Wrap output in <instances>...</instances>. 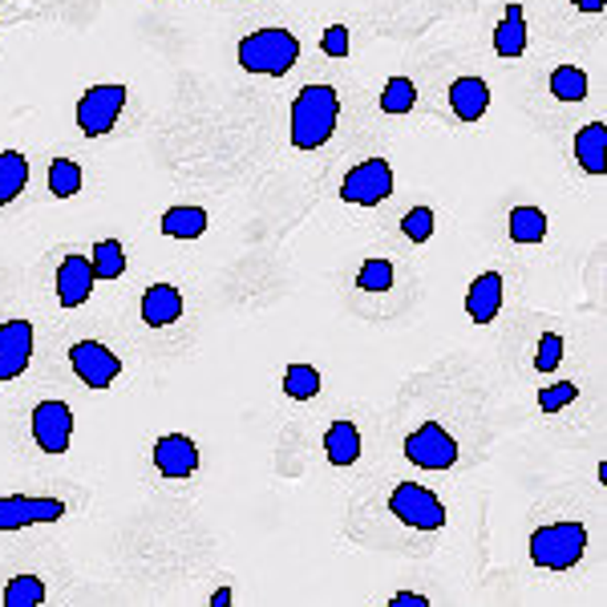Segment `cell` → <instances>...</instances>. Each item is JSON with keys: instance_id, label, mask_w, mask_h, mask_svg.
Instances as JSON below:
<instances>
[{"instance_id": "1", "label": "cell", "mask_w": 607, "mask_h": 607, "mask_svg": "<svg viewBox=\"0 0 607 607\" xmlns=\"http://www.w3.org/2000/svg\"><path fill=\"white\" fill-rule=\"evenodd\" d=\"M340 97L332 85H304L292 102V146L296 151H320L337 134Z\"/></svg>"}, {"instance_id": "30", "label": "cell", "mask_w": 607, "mask_h": 607, "mask_svg": "<svg viewBox=\"0 0 607 607\" xmlns=\"http://www.w3.org/2000/svg\"><path fill=\"white\" fill-rule=\"evenodd\" d=\"M401 232H405L409 244H425V239L433 235V210L430 207H413L405 219H401Z\"/></svg>"}, {"instance_id": "31", "label": "cell", "mask_w": 607, "mask_h": 607, "mask_svg": "<svg viewBox=\"0 0 607 607\" xmlns=\"http://www.w3.org/2000/svg\"><path fill=\"white\" fill-rule=\"evenodd\" d=\"M575 398H579L575 381H559V385L551 389H538V409H543V413H559V409H567Z\"/></svg>"}, {"instance_id": "33", "label": "cell", "mask_w": 607, "mask_h": 607, "mask_svg": "<svg viewBox=\"0 0 607 607\" xmlns=\"http://www.w3.org/2000/svg\"><path fill=\"white\" fill-rule=\"evenodd\" d=\"M320 49H325V58H349V29L332 24L325 33V41H320Z\"/></svg>"}, {"instance_id": "11", "label": "cell", "mask_w": 607, "mask_h": 607, "mask_svg": "<svg viewBox=\"0 0 607 607\" xmlns=\"http://www.w3.org/2000/svg\"><path fill=\"white\" fill-rule=\"evenodd\" d=\"M33 361V325L29 320H9L0 325V385L17 381Z\"/></svg>"}, {"instance_id": "10", "label": "cell", "mask_w": 607, "mask_h": 607, "mask_svg": "<svg viewBox=\"0 0 607 607\" xmlns=\"http://www.w3.org/2000/svg\"><path fill=\"white\" fill-rule=\"evenodd\" d=\"M58 518H65L61 498H29V494L0 498V531H21L33 523H58Z\"/></svg>"}, {"instance_id": "24", "label": "cell", "mask_w": 607, "mask_h": 607, "mask_svg": "<svg viewBox=\"0 0 607 607\" xmlns=\"http://www.w3.org/2000/svg\"><path fill=\"white\" fill-rule=\"evenodd\" d=\"M551 94L559 102H584L587 97V73L579 65H559L551 70Z\"/></svg>"}, {"instance_id": "36", "label": "cell", "mask_w": 607, "mask_h": 607, "mask_svg": "<svg viewBox=\"0 0 607 607\" xmlns=\"http://www.w3.org/2000/svg\"><path fill=\"white\" fill-rule=\"evenodd\" d=\"M232 587H219V591H215V596H210V607H227V604H232Z\"/></svg>"}, {"instance_id": "23", "label": "cell", "mask_w": 607, "mask_h": 607, "mask_svg": "<svg viewBox=\"0 0 607 607\" xmlns=\"http://www.w3.org/2000/svg\"><path fill=\"white\" fill-rule=\"evenodd\" d=\"M82 166L73 163V158H53L49 163V195H58V199H73L78 191H82Z\"/></svg>"}, {"instance_id": "20", "label": "cell", "mask_w": 607, "mask_h": 607, "mask_svg": "<svg viewBox=\"0 0 607 607\" xmlns=\"http://www.w3.org/2000/svg\"><path fill=\"white\" fill-rule=\"evenodd\" d=\"M29 183V163L21 151H0V207H9Z\"/></svg>"}, {"instance_id": "6", "label": "cell", "mask_w": 607, "mask_h": 607, "mask_svg": "<svg viewBox=\"0 0 607 607\" xmlns=\"http://www.w3.org/2000/svg\"><path fill=\"white\" fill-rule=\"evenodd\" d=\"M393 195V166L385 158H369V163H357L340 183V199L357 203V207H377Z\"/></svg>"}, {"instance_id": "22", "label": "cell", "mask_w": 607, "mask_h": 607, "mask_svg": "<svg viewBox=\"0 0 607 607\" xmlns=\"http://www.w3.org/2000/svg\"><path fill=\"white\" fill-rule=\"evenodd\" d=\"M511 239L514 244H543L547 239V215L538 207H514L511 210Z\"/></svg>"}, {"instance_id": "16", "label": "cell", "mask_w": 607, "mask_h": 607, "mask_svg": "<svg viewBox=\"0 0 607 607\" xmlns=\"http://www.w3.org/2000/svg\"><path fill=\"white\" fill-rule=\"evenodd\" d=\"M450 105H454V114L462 122H479L486 114V105H491V85L482 78H457L450 85Z\"/></svg>"}, {"instance_id": "27", "label": "cell", "mask_w": 607, "mask_h": 607, "mask_svg": "<svg viewBox=\"0 0 607 607\" xmlns=\"http://www.w3.org/2000/svg\"><path fill=\"white\" fill-rule=\"evenodd\" d=\"M284 393L292 401H312L320 393V373H316L312 364H292L284 373Z\"/></svg>"}, {"instance_id": "15", "label": "cell", "mask_w": 607, "mask_h": 607, "mask_svg": "<svg viewBox=\"0 0 607 607\" xmlns=\"http://www.w3.org/2000/svg\"><path fill=\"white\" fill-rule=\"evenodd\" d=\"M178 316H183V296H178V288H171V284H154V288L142 292V320L151 328L175 325Z\"/></svg>"}, {"instance_id": "8", "label": "cell", "mask_w": 607, "mask_h": 607, "mask_svg": "<svg viewBox=\"0 0 607 607\" xmlns=\"http://www.w3.org/2000/svg\"><path fill=\"white\" fill-rule=\"evenodd\" d=\"M70 364L85 389H110L122 377V361L97 340H78L70 349Z\"/></svg>"}, {"instance_id": "25", "label": "cell", "mask_w": 607, "mask_h": 607, "mask_svg": "<svg viewBox=\"0 0 607 607\" xmlns=\"http://www.w3.org/2000/svg\"><path fill=\"white\" fill-rule=\"evenodd\" d=\"M90 264H94L97 280H117V276L126 271V251H122V244H117V239H102V244L94 247Z\"/></svg>"}, {"instance_id": "32", "label": "cell", "mask_w": 607, "mask_h": 607, "mask_svg": "<svg viewBox=\"0 0 607 607\" xmlns=\"http://www.w3.org/2000/svg\"><path fill=\"white\" fill-rule=\"evenodd\" d=\"M559 361H563V337L559 332H543V337H538L535 369L538 373H551V369H559Z\"/></svg>"}, {"instance_id": "29", "label": "cell", "mask_w": 607, "mask_h": 607, "mask_svg": "<svg viewBox=\"0 0 607 607\" xmlns=\"http://www.w3.org/2000/svg\"><path fill=\"white\" fill-rule=\"evenodd\" d=\"M357 288L361 292H389L393 288V264L389 259H364V268L357 271Z\"/></svg>"}, {"instance_id": "34", "label": "cell", "mask_w": 607, "mask_h": 607, "mask_svg": "<svg viewBox=\"0 0 607 607\" xmlns=\"http://www.w3.org/2000/svg\"><path fill=\"white\" fill-rule=\"evenodd\" d=\"M393 607H430V599L413 596V591H398V596H393Z\"/></svg>"}, {"instance_id": "9", "label": "cell", "mask_w": 607, "mask_h": 607, "mask_svg": "<svg viewBox=\"0 0 607 607\" xmlns=\"http://www.w3.org/2000/svg\"><path fill=\"white\" fill-rule=\"evenodd\" d=\"M73 438V409L65 401H41L33 409V442L41 454H65Z\"/></svg>"}, {"instance_id": "14", "label": "cell", "mask_w": 607, "mask_h": 607, "mask_svg": "<svg viewBox=\"0 0 607 607\" xmlns=\"http://www.w3.org/2000/svg\"><path fill=\"white\" fill-rule=\"evenodd\" d=\"M503 276L498 271H482L479 280L470 284L466 292V312L474 325H491L494 316L503 312Z\"/></svg>"}, {"instance_id": "26", "label": "cell", "mask_w": 607, "mask_h": 607, "mask_svg": "<svg viewBox=\"0 0 607 607\" xmlns=\"http://www.w3.org/2000/svg\"><path fill=\"white\" fill-rule=\"evenodd\" d=\"M45 604V584L37 575H17L4 587V607H41Z\"/></svg>"}, {"instance_id": "5", "label": "cell", "mask_w": 607, "mask_h": 607, "mask_svg": "<svg viewBox=\"0 0 607 607\" xmlns=\"http://www.w3.org/2000/svg\"><path fill=\"white\" fill-rule=\"evenodd\" d=\"M389 511L398 514L401 523L413 526V531H438L445 526V506L442 498L418 482H401L398 491L389 494Z\"/></svg>"}, {"instance_id": "18", "label": "cell", "mask_w": 607, "mask_h": 607, "mask_svg": "<svg viewBox=\"0 0 607 607\" xmlns=\"http://www.w3.org/2000/svg\"><path fill=\"white\" fill-rule=\"evenodd\" d=\"M325 454L332 466H352L361 457V430L352 421H332L325 430Z\"/></svg>"}, {"instance_id": "2", "label": "cell", "mask_w": 607, "mask_h": 607, "mask_svg": "<svg viewBox=\"0 0 607 607\" xmlns=\"http://www.w3.org/2000/svg\"><path fill=\"white\" fill-rule=\"evenodd\" d=\"M300 58V41L288 29H259L239 41V65L247 73H268V78H284Z\"/></svg>"}, {"instance_id": "17", "label": "cell", "mask_w": 607, "mask_h": 607, "mask_svg": "<svg viewBox=\"0 0 607 607\" xmlns=\"http://www.w3.org/2000/svg\"><path fill=\"white\" fill-rule=\"evenodd\" d=\"M494 53H498V58H523L526 53V17L518 0L506 4V17L498 21V29H494Z\"/></svg>"}, {"instance_id": "3", "label": "cell", "mask_w": 607, "mask_h": 607, "mask_svg": "<svg viewBox=\"0 0 607 607\" xmlns=\"http://www.w3.org/2000/svg\"><path fill=\"white\" fill-rule=\"evenodd\" d=\"M587 551L584 523H551L531 535V563L543 572H572Z\"/></svg>"}, {"instance_id": "35", "label": "cell", "mask_w": 607, "mask_h": 607, "mask_svg": "<svg viewBox=\"0 0 607 607\" xmlns=\"http://www.w3.org/2000/svg\"><path fill=\"white\" fill-rule=\"evenodd\" d=\"M572 4H575L579 12H604L607 0H572Z\"/></svg>"}, {"instance_id": "19", "label": "cell", "mask_w": 607, "mask_h": 607, "mask_svg": "<svg viewBox=\"0 0 607 607\" xmlns=\"http://www.w3.org/2000/svg\"><path fill=\"white\" fill-rule=\"evenodd\" d=\"M575 158L587 175H604L607 171V126L604 122H591L575 134Z\"/></svg>"}, {"instance_id": "28", "label": "cell", "mask_w": 607, "mask_h": 607, "mask_svg": "<svg viewBox=\"0 0 607 607\" xmlns=\"http://www.w3.org/2000/svg\"><path fill=\"white\" fill-rule=\"evenodd\" d=\"M418 105V85L409 78H389V85L381 90V110L385 114H409Z\"/></svg>"}, {"instance_id": "7", "label": "cell", "mask_w": 607, "mask_h": 607, "mask_svg": "<svg viewBox=\"0 0 607 607\" xmlns=\"http://www.w3.org/2000/svg\"><path fill=\"white\" fill-rule=\"evenodd\" d=\"M405 457L421 470H454L457 462V442L445 433V425L425 421L421 430H413L405 438Z\"/></svg>"}, {"instance_id": "12", "label": "cell", "mask_w": 607, "mask_h": 607, "mask_svg": "<svg viewBox=\"0 0 607 607\" xmlns=\"http://www.w3.org/2000/svg\"><path fill=\"white\" fill-rule=\"evenodd\" d=\"M154 466L163 479H191L199 470V445L187 433H166L154 442Z\"/></svg>"}, {"instance_id": "4", "label": "cell", "mask_w": 607, "mask_h": 607, "mask_svg": "<svg viewBox=\"0 0 607 607\" xmlns=\"http://www.w3.org/2000/svg\"><path fill=\"white\" fill-rule=\"evenodd\" d=\"M126 85H90L78 102V126L90 138H102L117 126V117L126 110Z\"/></svg>"}, {"instance_id": "21", "label": "cell", "mask_w": 607, "mask_h": 607, "mask_svg": "<svg viewBox=\"0 0 607 607\" xmlns=\"http://www.w3.org/2000/svg\"><path fill=\"white\" fill-rule=\"evenodd\" d=\"M207 232V210L203 207H171L163 215V235L171 239H199Z\"/></svg>"}, {"instance_id": "13", "label": "cell", "mask_w": 607, "mask_h": 607, "mask_svg": "<svg viewBox=\"0 0 607 607\" xmlns=\"http://www.w3.org/2000/svg\"><path fill=\"white\" fill-rule=\"evenodd\" d=\"M94 264L85 256H65V264L58 268V300L65 304V308H82L85 300H90V292H94Z\"/></svg>"}]
</instances>
